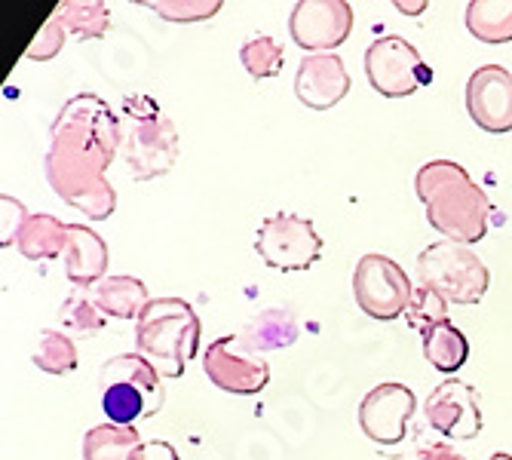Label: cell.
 <instances>
[{"mask_svg":"<svg viewBox=\"0 0 512 460\" xmlns=\"http://www.w3.org/2000/svg\"><path fill=\"white\" fill-rule=\"evenodd\" d=\"M123 145V126L96 92H77L50 126V151L43 169L50 188L80 215L105 221L117 209L108 169Z\"/></svg>","mask_w":512,"mask_h":460,"instance_id":"obj_1","label":"cell"},{"mask_svg":"<svg viewBox=\"0 0 512 460\" xmlns=\"http://www.w3.org/2000/svg\"><path fill=\"white\" fill-rule=\"evenodd\" d=\"M417 200L427 209L430 227L460 246L485 240L491 200L473 181V175L454 160H430L414 178Z\"/></svg>","mask_w":512,"mask_h":460,"instance_id":"obj_2","label":"cell"},{"mask_svg":"<svg viewBox=\"0 0 512 460\" xmlns=\"http://www.w3.org/2000/svg\"><path fill=\"white\" fill-rule=\"evenodd\" d=\"M203 326L197 310L181 298H154L135 322V350L160 378H181L200 353Z\"/></svg>","mask_w":512,"mask_h":460,"instance_id":"obj_3","label":"cell"},{"mask_svg":"<svg viewBox=\"0 0 512 460\" xmlns=\"http://www.w3.org/2000/svg\"><path fill=\"white\" fill-rule=\"evenodd\" d=\"M102 411L108 424L135 427L138 421H151L166 402L160 372L142 353L111 356L99 372Z\"/></svg>","mask_w":512,"mask_h":460,"instance_id":"obj_4","label":"cell"},{"mask_svg":"<svg viewBox=\"0 0 512 460\" xmlns=\"http://www.w3.org/2000/svg\"><path fill=\"white\" fill-rule=\"evenodd\" d=\"M123 120H129V132L123 135V160L132 181L166 175L178 160V132L169 114L151 96H126Z\"/></svg>","mask_w":512,"mask_h":460,"instance_id":"obj_5","label":"cell"},{"mask_svg":"<svg viewBox=\"0 0 512 460\" xmlns=\"http://www.w3.org/2000/svg\"><path fill=\"white\" fill-rule=\"evenodd\" d=\"M417 280L448 304H479L488 292L491 273L473 246L460 243H430L417 255Z\"/></svg>","mask_w":512,"mask_h":460,"instance_id":"obj_6","label":"cell"},{"mask_svg":"<svg viewBox=\"0 0 512 460\" xmlns=\"http://www.w3.org/2000/svg\"><path fill=\"white\" fill-rule=\"evenodd\" d=\"M365 77L384 99H405L433 83V68L405 37L387 34L365 50Z\"/></svg>","mask_w":512,"mask_h":460,"instance_id":"obj_7","label":"cell"},{"mask_svg":"<svg viewBox=\"0 0 512 460\" xmlns=\"http://www.w3.org/2000/svg\"><path fill=\"white\" fill-rule=\"evenodd\" d=\"M353 298L359 310L378 322H393L405 316L414 286L408 280L405 267H399L387 255H362L353 270Z\"/></svg>","mask_w":512,"mask_h":460,"instance_id":"obj_8","label":"cell"},{"mask_svg":"<svg viewBox=\"0 0 512 460\" xmlns=\"http://www.w3.org/2000/svg\"><path fill=\"white\" fill-rule=\"evenodd\" d=\"M255 252L267 267L295 273V270H310L322 258V240L310 218L273 215L258 227Z\"/></svg>","mask_w":512,"mask_h":460,"instance_id":"obj_9","label":"cell"},{"mask_svg":"<svg viewBox=\"0 0 512 460\" xmlns=\"http://www.w3.org/2000/svg\"><path fill=\"white\" fill-rule=\"evenodd\" d=\"M353 31V7L347 0H301L289 16V34L307 56L335 53Z\"/></svg>","mask_w":512,"mask_h":460,"instance_id":"obj_10","label":"cell"},{"mask_svg":"<svg viewBox=\"0 0 512 460\" xmlns=\"http://www.w3.org/2000/svg\"><path fill=\"white\" fill-rule=\"evenodd\" d=\"M424 411H427V424L442 439L470 442L485 427L479 390L473 384H467V381H457V378H448L436 390H430Z\"/></svg>","mask_w":512,"mask_h":460,"instance_id":"obj_11","label":"cell"},{"mask_svg":"<svg viewBox=\"0 0 512 460\" xmlns=\"http://www.w3.org/2000/svg\"><path fill=\"white\" fill-rule=\"evenodd\" d=\"M417 396L405 384H378L359 402V430L375 445H399L414 418Z\"/></svg>","mask_w":512,"mask_h":460,"instance_id":"obj_12","label":"cell"},{"mask_svg":"<svg viewBox=\"0 0 512 460\" xmlns=\"http://www.w3.org/2000/svg\"><path fill=\"white\" fill-rule=\"evenodd\" d=\"M203 372L218 390L234 396H258L270 384V365L246 353L234 335H224L206 347Z\"/></svg>","mask_w":512,"mask_h":460,"instance_id":"obj_13","label":"cell"},{"mask_svg":"<svg viewBox=\"0 0 512 460\" xmlns=\"http://www.w3.org/2000/svg\"><path fill=\"white\" fill-rule=\"evenodd\" d=\"M470 120L491 132H512V74L503 65H482L467 83Z\"/></svg>","mask_w":512,"mask_h":460,"instance_id":"obj_14","label":"cell"},{"mask_svg":"<svg viewBox=\"0 0 512 460\" xmlns=\"http://www.w3.org/2000/svg\"><path fill=\"white\" fill-rule=\"evenodd\" d=\"M350 92V74L338 53L304 56L295 74V96L310 111H329Z\"/></svg>","mask_w":512,"mask_h":460,"instance_id":"obj_15","label":"cell"},{"mask_svg":"<svg viewBox=\"0 0 512 460\" xmlns=\"http://www.w3.org/2000/svg\"><path fill=\"white\" fill-rule=\"evenodd\" d=\"M65 273L77 289L99 286L108 276V243L86 224H68V243H65Z\"/></svg>","mask_w":512,"mask_h":460,"instance_id":"obj_16","label":"cell"},{"mask_svg":"<svg viewBox=\"0 0 512 460\" xmlns=\"http://www.w3.org/2000/svg\"><path fill=\"white\" fill-rule=\"evenodd\" d=\"M237 341L252 356L292 347L298 341V319L292 310H283V307L261 310L252 322H246V329L237 335Z\"/></svg>","mask_w":512,"mask_h":460,"instance_id":"obj_17","label":"cell"},{"mask_svg":"<svg viewBox=\"0 0 512 460\" xmlns=\"http://www.w3.org/2000/svg\"><path fill=\"white\" fill-rule=\"evenodd\" d=\"M92 301L105 316L114 319H135L145 313V307L154 301L148 286L135 276H105L99 286H92Z\"/></svg>","mask_w":512,"mask_h":460,"instance_id":"obj_18","label":"cell"},{"mask_svg":"<svg viewBox=\"0 0 512 460\" xmlns=\"http://www.w3.org/2000/svg\"><path fill=\"white\" fill-rule=\"evenodd\" d=\"M421 347H424V359L442 375H454L460 372L463 365L470 359V341L463 335L451 319L439 322V326L427 329L421 335Z\"/></svg>","mask_w":512,"mask_h":460,"instance_id":"obj_19","label":"cell"},{"mask_svg":"<svg viewBox=\"0 0 512 460\" xmlns=\"http://www.w3.org/2000/svg\"><path fill=\"white\" fill-rule=\"evenodd\" d=\"M65 243H68V224H62L53 215H31L28 224L22 227L16 249L28 258V261H53L59 255H65Z\"/></svg>","mask_w":512,"mask_h":460,"instance_id":"obj_20","label":"cell"},{"mask_svg":"<svg viewBox=\"0 0 512 460\" xmlns=\"http://www.w3.org/2000/svg\"><path fill=\"white\" fill-rule=\"evenodd\" d=\"M467 31L488 46L512 40V0H473L467 7Z\"/></svg>","mask_w":512,"mask_h":460,"instance_id":"obj_21","label":"cell"},{"mask_svg":"<svg viewBox=\"0 0 512 460\" xmlns=\"http://www.w3.org/2000/svg\"><path fill=\"white\" fill-rule=\"evenodd\" d=\"M56 19L62 28L80 40H99L111 28V13L105 0H65L56 7Z\"/></svg>","mask_w":512,"mask_h":460,"instance_id":"obj_22","label":"cell"},{"mask_svg":"<svg viewBox=\"0 0 512 460\" xmlns=\"http://www.w3.org/2000/svg\"><path fill=\"white\" fill-rule=\"evenodd\" d=\"M142 445L135 427L99 424L83 436V460H132Z\"/></svg>","mask_w":512,"mask_h":460,"instance_id":"obj_23","label":"cell"},{"mask_svg":"<svg viewBox=\"0 0 512 460\" xmlns=\"http://www.w3.org/2000/svg\"><path fill=\"white\" fill-rule=\"evenodd\" d=\"M80 356L74 341L59 332V329H43L37 338V350H34V365L46 375H71L77 368Z\"/></svg>","mask_w":512,"mask_h":460,"instance_id":"obj_24","label":"cell"},{"mask_svg":"<svg viewBox=\"0 0 512 460\" xmlns=\"http://www.w3.org/2000/svg\"><path fill=\"white\" fill-rule=\"evenodd\" d=\"M240 62L243 68L249 71L252 80H270L276 77L279 71H283V46H279L273 37L267 34H255L243 43V50H240Z\"/></svg>","mask_w":512,"mask_h":460,"instance_id":"obj_25","label":"cell"},{"mask_svg":"<svg viewBox=\"0 0 512 460\" xmlns=\"http://www.w3.org/2000/svg\"><path fill=\"white\" fill-rule=\"evenodd\" d=\"M59 319L62 326L74 335H99L105 329V316L102 310L96 307V301L86 298V292H71L65 301H62V310H59Z\"/></svg>","mask_w":512,"mask_h":460,"instance_id":"obj_26","label":"cell"},{"mask_svg":"<svg viewBox=\"0 0 512 460\" xmlns=\"http://www.w3.org/2000/svg\"><path fill=\"white\" fill-rule=\"evenodd\" d=\"M145 7L151 13L163 16L166 22L194 25V22H206L215 13H221V0H151Z\"/></svg>","mask_w":512,"mask_h":460,"instance_id":"obj_27","label":"cell"},{"mask_svg":"<svg viewBox=\"0 0 512 460\" xmlns=\"http://www.w3.org/2000/svg\"><path fill=\"white\" fill-rule=\"evenodd\" d=\"M448 307L451 304L445 298H439L436 292H430L424 286H417L414 289V298H411V304L405 310V319H408V326L414 332L424 335L427 329H433V326H439V322L448 319Z\"/></svg>","mask_w":512,"mask_h":460,"instance_id":"obj_28","label":"cell"},{"mask_svg":"<svg viewBox=\"0 0 512 460\" xmlns=\"http://www.w3.org/2000/svg\"><path fill=\"white\" fill-rule=\"evenodd\" d=\"M65 40H68V31H65L62 22L53 16L50 22H46V25L40 28V34L28 43L25 59H31V62H50V59H56V56L65 50Z\"/></svg>","mask_w":512,"mask_h":460,"instance_id":"obj_29","label":"cell"},{"mask_svg":"<svg viewBox=\"0 0 512 460\" xmlns=\"http://www.w3.org/2000/svg\"><path fill=\"white\" fill-rule=\"evenodd\" d=\"M28 218H31V212L19 200H13L10 194L0 197V246L7 249V246L19 243V234L28 224Z\"/></svg>","mask_w":512,"mask_h":460,"instance_id":"obj_30","label":"cell"},{"mask_svg":"<svg viewBox=\"0 0 512 460\" xmlns=\"http://www.w3.org/2000/svg\"><path fill=\"white\" fill-rule=\"evenodd\" d=\"M132 460H181L178 451L163 442V439H151V442H142L138 445V451L132 454Z\"/></svg>","mask_w":512,"mask_h":460,"instance_id":"obj_31","label":"cell"},{"mask_svg":"<svg viewBox=\"0 0 512 460\" xmlns=\"http://www.w3.org/2000/svg\"><path fill=\"white\" fill-rule=\"evenodd\" d=\"M417 460H463V454H457L448 442H430L421 448Z\"/></svg>","mask_w":512,"mask_h":460,"instance_id":"obj_32","label":"cell"},{"mask_svg":"<svg viewBox=\"0 0 512 460\" xmlns=\"http://www.w3.org/2000/svg\"><path fill=\"white\" fill-rule=\"evenodd\" d=\"M399 13H405V16H417V13H424L430 4H427V0H417V4H405V0H396V4H393Z\"/></svg>","mask_w":512,"mask_h":460,"instance_id":"obj_33","label":"cell"},{"mask_svg":"<svg viewBox=\"0 0 512 460\" xmlns=\"http://www.w3.org/2000/svg\"><path fill=\"white\" fill-rule=\"evenodd\" d=\"M488 460H512V454H503V451H497V454H491Z\"/></svg>","mask_w":512,"mask_h":460,"instance_id":"obj_34","label":"cell"}]
</instances>
